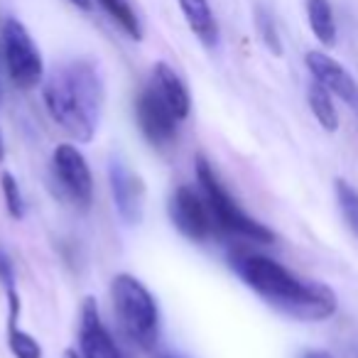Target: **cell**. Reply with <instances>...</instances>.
<instances>
[{"label": "cell", "instance_id": "cell-16", "mask_svg": "<svg viewBox=\"0 0 358 358\" xmlns=\"http://www.w3.org/2000/svg\"><path fill=\"white\" fill-rule=\"evenodd\" d=\"M96 3L125 35L133 37V40H143V22H140L138 10L133 8L130 0H96Z\"/></svg>", "mask_w": 358, "mask_h": 358}, {"label": "cell", "instance_id": "cell-20", "mask_svg": "<svg viewBox=\"0 0 358 358\" xmlns=\"http://www.w3.org/2000/svg\"><path fill=\"white\" fill-rule=\"evenodd\" d=\"M0 187H3V196H6L8 214H10L13 219H22V214H25V201H22L20 187H17L15 177H13L10 172H3Z\"/></svg>", "mask_w": 358, "mask_h": 358}, {"label": "cell", "instance_id": "cell-14", "mask_svg": "<svg viewBox=\"0 0 358 358\" xmlns=\"http://www.w3.org/2000/svg\"><path fill=\"white\" fill-rule=\"evenodd\" d=\"M8 292V346H10L13 356L15 358H45L42 356V348L35 338L27 331H22L20 324H17V317H20V297L15 292V285L6 287Z\"/></svg>", "mask_w": 358, "mask_h": 358}, {"label": "cell", "instance_id": "cell-22", "mask_svg": "<svg viewBox=\"0 0 358 358\" xmlns=\"http://www.w3.org/2000/svg\"><path fill=\"white\" fill-rule=\"evenodd\" d=\"M299 358H334L329 351H322V348H309V351H304Z\"/></svg>", "mask_w": 358, "mask_h": 358}, {"label": "cell", "instance_id": "cell-17", "mask_svg": "<svg viewBox=\"0 0 358 358\" xmlns=\"http://www.w3.org/2000/svg\"><path fill=\"white\" fill-rule=\"evenodd\" d=\"M307 101H309V108H312L314 118L319 120L327 133H336L338 130V113H336V106L331 101V94L324 89L322 84L312 81L309 84V91H307Z\"/></svg>", "mask_w": 358, "mask_h": 358}, {"label": "cell", "instance_id": "cell-8", "mask_svg": "<svg viewBox=\"0 0 358 358\" xmlns=\"http://www.w3.org/2000/svg\"><path fill=\"white\" fill-rule=\"evenodd\" d=\"M135 115H138V125L143 130V135L148 138V143L157 145V148H164L174 140L177 135V123L174 113L167 108L159 94L148 86L143 94L135 101Z\"/></svg>", "mask_w": 358, "mask_h": 358}, {"label": "cell", "instance_id": "cell-7", "mask_svg": "<svg viewBox=\"0 0 358 358\" xmlns=\"http://www.w3.org/2000/svg\"><path fill=\"white\" fill-rule=\"evenodd\" d=\"M169 219L177 226V231L189 241H206L214 231V216L209 206L201 204V199L189 187H177L169 196Z\"/></svg>", "mask_w": 358, "mask_h": 358}, {"label": "cell", "instance_id": "cell-5", "mask_svg": "<svg viewBox=\"0 0 358 358\" xmlns=\"http://www.w3.org/2000/svg\"><path fill=\"white\" fill-rule=\"evenodd\" d=\"M0 37H3V52H6L8 74H10L13 84L17 89H32L40 84L45 64H42V55L27 27L15 17H8L0 27Z\"/></svg>", "mask_w": 358, "mask_h": 358}, {"label": "cell", "instance_id": "cell-11", "mask_svg": "<svg viewBox=\"0 0 358 358\" xmlns=\"http://www.w3.org/2000/svg\"><path fill=\"white\" fill-rule=\"evenodd\" d=\"M79 343H81V358H123L110 338L108 329L101 322L99 307L94 299H86L81 307V327H79Z\"/></svg>", "mask_w": 358, "mask_h": 358}, {"label": "cell", "instance_id": "cell-13", "mask_svg": "<svg viewBox=\"0 0 358 358\" xmlns=\"http://www.w3.org/2000/svg\"><path fill=\"white\" fill-rule=\"evenodd\" d=\"M182 15H185L189 30L204 47H214L219 42V22L214 17L209 0H179Z\"/></svg>", "mask_w": 358, "mask_h": 358}, {"label": "cell", "instance_id": "cell-19", "mask_svg": "<svg viewBox=\"0 0 358 358\" xmlns=\"http://www.w3.org/2000/svg\"><path fill=\"white\" fill-rule=\"evenodd\" d=\"M255 27H258V35L263 40V45L273 52L275 57L282 55V40H280V32L275 27V20L265 8H258L255 10Z\"/></svg>", "mask_w": 358, "mask_h": 358}, {"label": "cell", "instance_id": "cell-10", "mask_svg": "<svg viewBox=\"0 0 358 358\" xmlns=\"http://www.w3.org/2000/svg\"><path fill=\"white\" fill-rule=\"evenodd\" d=\"M304 64H307L309 74L314 76L317 84H322L329 94L338 96L343 103L358 108V84L336 59H331L324 52H307L304 57Z\"/></svg>", "mask_w": 358, "mask_h": 358}, {"label": "cell", "instance_id": "cell-2", "mask_svg": "<svg viewBox=\"0 0 358 358\" xmlns=\"http://www.w3.org/2000/svg\"><path fill=\"white\" fill-rule=\"evenodd\" d=\"M45 103L52 120L79 143L96 133L103 106V79L94 62L74 59L62 64L45 86Z\"/></svg>", "mask_w": 358, "mask_h": 358}, {"label": "cell", "instance_id": "cell-1", "mask_svg": "<svg viewBox=\"0 0 358 358\" xmlns=\"http://www.w3.org/2000/svg\"><path fill=\"white\" fill-rule=\"evenodd\" d=\"M231 268L270 307L299 322H322L336 314V294L322 282L302 280L273 258L255 253L231 255Z\"/></svg>", "mask_w": 358, "mask_h": 358}, {"label": "cell", "instance_id": "cell-25", "mask_svg": "<svg viewBox=\"0 0 358 358\" xmlns=\"http://www.w3.org/2000/svg\"><path fill=\"white\" fill-rule=\"evenodd\" d=\"M3 157H6V145H3V135H0V162H3Z\"/></svg>", "mask_w": 358, "mask_h": 358}, {"label": "cell", "instance_id": "cell-9", "mask_svg": "<svg viewBox=\"0 0 358 358\" xmlns=\"http://www.w3.org/2000/svg\"><path fill=\"white\" fill-rule=\"evenodd\" d=\"M108 177H110V192H113L115 209H118L120 219L130 226L140 224V221H143V211H145L143 179L118 157L110 159Z\"/></svg>", "mask_w": 358, "mask_h": 358}, {"label": "cell", "instance_id": "cell-24", "mask_svg": "<svg viewBox=\"0 0 358 358\" xmlns=\"http://www.w3.org/2000/svg\"><path fill=\"white\" fill-rule=\"evenodd\" d=\"M64 358H81V356L74 351V348H69V351H64Z\"/></svg>", "mask_w": 358, "mask_h": 358}, {"label": "cell", "instance_id": "cell-26", "mask_svg": "<svg viewBox=\"0 0 358 358\" xmlns=\"http://www.w3.org/2000/svg\"><path fill=\"white\" fill-rule=\"evenodd\" d=\"M152 358H177V356H169V353H157V356H152Z\"/></svg>", "mask_w": 358, "mask_h": 358}, {"label": "cell", "instance_id": "cell-15", "mask_svg": "<svg viewBox=\"0 0 358 358\" xmlns=\"http://www.w3.org/2000/svg\"><path fill=\"white\" fill-rule=\"evenodd\" d=\"M307 20L314 37L324 47L336 45V20H334V10L329 0H307Z\"/></svg>", "mask_w": 358, "mask_h": 358}, {"label": "cell", "instance_id": "cell-18", "mask_svg": "<svg viewBox=\"0 0 358 358\" xmlns=\"http://www.w3.org/2000/svg\"><path fill=\"white\" fill-rule=\"evenodd\" d=\"M334 189H336V201H338V209H341L343 219L351 226L353 234L358 236V192L353 189L348 182H343V179L334 182Z\"/></svg>", "mask_w": 358, "mask_h": 358}, {"label": "cell", "instance_id": "cell-3", "mask_svg": "<svg viewBox=\"0 0 358 358\" xmlns=\"http://www.w3.org/2000/svg\"><path fill=\"white\" fill-rule=\"evenodd\" d=\"M110 297H113V309L118 314L123 331L138 346L155 348L159 338V312L150 289L138 278L120 273L113 278Z\"/></svg>", "mask_w": 358, "mask_h": 358}, {"label": "cell", "instance_id": "cell-12", "mask_svg": "<svg viewBox=\"0 0 358 358\" xmlns=\"http://www.w3.org/2000/svg\"><path fill=\"white\" fill-rule=\"evenodd\" d=\"M152 86L155 91L159 94V99L167 103V108L174 113L177 120H185L192 110V99L189 91H187L185 81L179 79V74L164 62H157L152 69Z\"/></svg>", "mask_w": 358, "mask_h": 358}, {"label": "cell", "instance_id": "cell-6", "mask_svg": "<svg viewBox=\"0 0 358 358\" xmlns=\"http://www.w3.org/2000/svg\"><path fill=\"white\" fill-rule=\"evenodd\" d=\"M52 162H55L52 167H55L57 182L62 192L69 196V201H74L79 209H89L94 199V179H91V169L84 155L74 145H59Z\"/></svg>", "mask_w": 358, "mask_h": 358}, {"label": "cell", "instance_id": "cell-4", "mask_svg": "<svg viewBox=\"0 0 358 358\" xmlns=\"http://www.w3.org/2000/svg\"><path fill=\"white\" fill-rule=\"evenodd\" d=\"M196 179H199L201 189L206 196V206H209L214 221L221 226L224 231L236 236H243V238L253 241V243H273L275 234L268 226L258 224L255 219H250L238 204H236L234 196L226 192V187L221 185L219 174L214 172L209 162L204 157H196Z\"/></svg>", "mask_w": 358, "mask_h": 358}, {"label": "cell", "instance_id": "cell-21", "mask_svg": "<svg viewBox=\"0 0 358 358\" xmlns=\"http://www.w3.org/2000/svg\"><path fill=\"white\" fill-rule=\"evenodd\" d=\"M0 280H3V285H6V287L15 285V275H13V263H10V258H8L6 250H0Z\"/></svg>", "mask_w": 358, "mask_h": 358}, {"label": "cell", "instance_id": "cell-23", "mask_svg": "<svg viewBox=\"0 0 358 358\" xmlns=\"http://www.w3.org/2000/svg\"><path fill=\"white\" fill-rule=\"evenodd\" d=\"M71 6L81 8V10H91V0H69Z\"/></svg>", "mask_w": 358, "mask_h": 358}]
</instances>
